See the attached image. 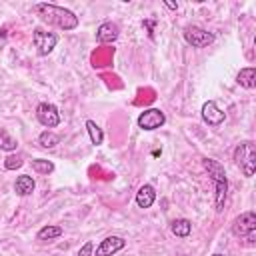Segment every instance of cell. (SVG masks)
Masks as SVG:
<instances>
[{
  "instance_id": "obj_1",
  "label": "cell",
  "mask_w": 256,
  "mask_h": 256,
  "mask_svg": "<svg viewBox=\"0 0 256 256\" xmlns=\"http://www.w3.org/2000/svg\"><path fill=\"white\" fill-rule=\"evenodd\" d=\"M32 10H34L46 24H52V26L64 30V32H68V30H76L78 24H80L78 16H76L72 10H68V8H64V6H58V4L38 2V4L32 6Z\"/></svg>"
},
{
  "instance_id": "obj_2",
  "label": "cell",
  "mask_w": 256,
  "mask_h": 256,
  "mask_svg": "<svg viewBox=\"0 0 256 256\" xmlns=\"http://www.w3.org/2000/svg\"><path fill=\"white\" fill-rule=\"evenodd\" d=\"M202 166L204 170L208 172L212 184H214V206H216V212H222L224 210V202H226V196H228V178H226V170L224 166L214 160V158H202Z\"/></svg>"
},
{
  "instance_id": "obj_3",
  "label": "cell",
  "mask_w": 256,
  "mask_h": 256,
  "mask_svg": "<svg viewBox=\"0 0 256 256\" xmlns=\"http://www.w3.org/2000/svg\"><path fill=\"white\" fill-rule=\"evenodd\" d=\"M234 162L246 178H252L256 172V144L252 140L240 142L234 148Z\"/></svg>"
},
{
  "instance_id": "obj_4",
  "label": "cell",
  "mask_w": 256,
  "mask_h": 256,
  "mask_svg": "<svg viewBox=\"0 0 256 256\" xmlns=\"http://www.w3.org/2000/svg\"><path fill=\"white\" fill-rule=\"evenodd\" d=\"M232 234L240 240H246V244L252 246L256 236V214L252 210H246L240 216H236L232 222Z\"/></svg>"
},
{
  "instance_id": "obj_5",
  "label": "cell",
  "mask_w": 256,
  "mask_h": 256,
  "mask_svg": "<svg viewBox=\"0 0 256 256\" xmlns=\"http://www.w3.org/2000/svg\"><path fill=\"white\" fill-rule=\"evenodd\" d=\"M182 36H184L186 44L192 46V48H206V46H210L216 40L214 32H208V30H204L200 26H194V24L192 26H186L184 32H182Z\"/></svg>"
},
{
  "instance_id": "obj_6",
  "label": "cell",
  "mask_w": 256,
  "mask_h": 256,
  "mask_svg": "<svg viewBox=\"0 0 256 256\" xmlns=\"http://www.w3.org/2000/svg\"><path fill=\"white\" fill-rule=\"evenodd\" d=\"M32 44L36 48V52L40 56H48L56 44H58V36L54 32H48V30H42V28H34L32 30Z\"/></svg>"
},
{
  "instance_id": "obj_7",
  "label": "cell",
  "mask_w": 256,
  "mask_h": 256,
  "mask_svg": "<svg viewBox=\"0 0 256 256\" xmlns=\"http://www.w3.org/2000/svg\"><path fill=\"white\" fill-rule=\"evenodd\" d=\"M164 122H166V114L160 108H148V110L140 112L138 114V120H136L138 128H142L146 132L158 130L160 126H164Z\"/></svg>"
},
{
  "instance_id": "obj_8",
  "label": "cell",
  "mask_w": 256,
  "mask_h": 256,
  "mask_svg": "<svg viewBox=\"0 0 256 256\" xmlns=\"http://www.w3.org/2000/svg\"><path fill=\"white\" fill-rule=\"evenodd\" d=\"M36 118L46 130L56 128L60 124V112L52 102H40L36 106Z\"/></svg>"
},
{
  "instance_id": "obj_9",
  "label": "cell",
  "mask_w": 256,
  "mask_h": 256,
  "mask_svg": "<svg viewBox=\"0 0 256 256\" xmlns=\"http://www.w3.org/2000/svg\"><path fill=\"white\" fill-rule=\"evenodd\" d=\"M200 114H202V120H204L208 126H220V124L226 120V112L220 110L214 100H206V102L202 104Z\"/></svg>"
},
{
  "instance_id": "obj_10",
  "label": "cell",
  "mask_w": 256,
  "mask_h": 256,
  "mask_svg": "<svg viewBox=\"0 0 256 256\" xmlns=\"http://www.w3.org/2000/svg\"><path fill=\"white\" fill-rule=\"evenodd\" d=\"M124 246H126V240H124V238H120V236H106V238L96 246L94 256H112V254L120 252Z\"/></svg>"
},
{
  "instance_id": "obj_11",
  "label": "cell",
  "mask_w": 256,
  "mask_h": 256,
  "mask_svg": "<svg viewBox=\"0 0 256 256\" xmlns=\"http://www.w3.org/2000/svg\"><path fill=\"white\" fill-rule=\"evenodd\" d=\"M118 34H120L118 24H114V22H102L98 26V30H96V40L100 44H112L118 38Z\"/></svg>"
},
{
  "instance_id": "obj_12",
  "label": "cell",
  "mask_w": 256,
  "mask_h": 256,
  "mask_svg": "<svg viewBox=\"0 0 256 256\" xmlns=\"http://www.w3.org/2000/svg\"><path fill=\"white\" fill-rule=\"evenodd\" d=\"M154 200H156V190H154L152 184H144V186L138 188V192H136V204L140 208H150L154 204Z\"/></svg>"
},
{
  "instance_id": "obj_13",
  "label": "cell",
  "mask_w": 256,
  "mask_h": 256,
  "mask_svg": "<svg viewBox=\"0 0 256 256\" xmlns=\"http://www.w3.org/2000/svg\"><path fill=\"white\" fill-rule=\"evenodd\" d=\"M34 188H36V182H34V178L28 176V174H20V176L16 178V182H14V192H16L18 196H30V194L34 192Z\"/></svg>"
},
{
  "instance_id": "obj_14",
  "label": "cell",
  "mask_w": 256,
  "mask_h": 256,
  "mask_svg": "<svg viewBox=\"0 0 256 256\" xmlns=\"http://www.w3.org/2000/svg\"><path fill=\"white\" fill-rule=\"evenodd\" d=\"M236 82L238 86L246 88V90H252L256 86V68L254 66H246L242 68L238 74H236Z\"/></svg>"
},
{
  "instance_id": "obj_15",
  "label": "cell",
  "mask_w": 256,
  "mask_h": 256,
  "mask_svg": "<svg viewBox=\"0 0 256 256\" xmlns=\"http://www.w3.org/2000/svg\"><path fill=\"white\" fill-rule=\"evenodd\" d=\"M62 232H64L62 226H58V224H48V226H42V228L36 232V240H40V242L54 240V238H60Z\"/></svg>"
},
{
  "instance_id": "obj_16",
  "label": "cell",
  "mask_w": 256,
  "mask_h": 256,
  "mask_svg": "<svg viewBox=\"0 0 256 256\" xmlns=\"http://www.w3.org/2000/svg\"><path fill=\"white\" fill-rule=\"evenodd\" d=\"M170 230H172L174 236H178V238H186V236H190V232H192V222L186 220V218H176V220H172Z\"/></svg>"
},
{
  "instance_id": "obj_17",
  "label": "cell",
  "mask_w": 256,
  "mask_h": 256,
  "mask_svg": "<svg viewBox=\"0 0 256 256\" xmlns=\"http://www.w3.org/2000/svg\"><path fill=\"white\" fill-rule=\"evenodd\" d=\"M86 130H88V136H90V142L94 146H100L104 142V132L102 128L94 122V120H86Z\"/></svg>"
},
{
  "instance_id": "obj_18",
  "label": "cell",
  "mask_w": 256,
  "mask_h": 256,
  "mask_svg": "<svg viewBox=\"0 0 256 256\" xmlns=\"http://www.w3.org/2000/svg\"><path fill=\"white\" fill-rule=\"evenodd\" d=\"M18 146V140L14 136H10V132L6 128H0V150L4 152H14Z\"/></svg>"
},
{
  "instance_id": "obj_19",
  "label": "cell",
  "mask_w": 256,
  "mask_h": 256,
  "mask_svg": "<svg viewBox=\"0 0 256 256\" xmlns=\"http://www.w3.org/2000/svg\"><path fill=\"white\" fill-rule=\"evenodd\" d=\"M60 142V138H58V134H54L52 130H44V132H40V136H38V144L42 146V148H54L56 144Z\"/></svg>"
},
{
  "instance_id": "obj_20",
  "label": "cell",
  "mask_w": 256,
  "mask_h": 256,
  "mask_svg": "<svg viewBox=\"0 0 256 256\" xmlns=\"http://www.w3.org/2000/svg\"><path fill=\"white\" fill-rule=\"evenodd\" d=\"M30 164H32V170L38 172V174H50V172H54V162H50L46 158H36Z\"/></svg>"
},
{
  "instance_id": "obj_21",
  "label": "cell",
  "mask_w": 256,
  "mask_h": 256,
  "mask_svg": "<svg viewBox=\"0 0 256 256\" xmlns=\"http://www.w3.org/2000/svg\"><path fill=\"white\" fill-rule=\"evenodd\" d=\"M22 164H24V160H22L20 154H8V156L4 158V168H6V170H16V168H20Z\"/></svg>"
},
{
  "instance_id": "obj_22",
  "label": "cell",
  "mask_w": 256,
  "mask_h": 256,
  "mask_svg": "<svg viewBox=\"0 0 256 256\" xmlns=\"http://www.w3.org/2000/svg\"><path fill=\"white\" fill-rule=\"evenodd\" d=\"M92 250H94V242H84V246L78 250V256H92Z\"/></svg>"
},
{
  "instance_id": "obj_23",
  "label": "cell",
  "mask_w": 256,
  "mask_h": 256,
  "mask_svg": "<svg viewBox=\"0 0 256 256\" xmlns=\"http://www.w3.org/2000/svg\"><path fill=\"white\" fill-rule=\"evenodd\" d=\"M164 6L170 8V10H178V4H172V2H164Z\"/></svg>"
},
{
  "instance_id": "obj_24",
  "label": "cell",
  "mask_w": 256,
  "mask_h": 256,
  "mask_svg": "<svg viewBox=\"0 0 256 256\" xmlns=\"http://www.w3.org/2000/svg\"><path fill=\"white\" fill-rule=\"evenodd\" d=\"M212 256H224V254H220V252H216V254H212Z\"/></svg>"
},
{
  "instance_id": "obj_25",
  "label": "cell",
  "mask_w": 256,
  "mask_h": 256,
  "mask_svg": "<svg viewBox=\"0 0 256 256\" xmlns=\"http://www.w3.org/2000/svg\"><path fill=\"white\" fill-rule=\"evenodd\" d=\"M182 256H184V254H182Z\"/></svg>"
}]
</instances>
